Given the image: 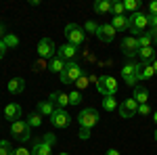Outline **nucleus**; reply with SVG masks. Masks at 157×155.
<instances>
[{"label": "nucleus", "mask_w": 157, "mask_h": 155, "mask_svg": "<svg viewBox=\"0 0 157 155\" xmlns=\"http://www.w3.org/2000/svg\"><path fill=\"white\" fill-rule=\"evenodd\" d=\"M140 63H134V61H128V63H124V67H121V78H124V82L130 84V86H136V82L140 80Z\"/></svg>", "instance_id": "obj_1"}, {"label": "nucleus", "mask_w": 157, "mask_h": 155, "mask_svg": "<svg viewBox=\"0 0 157 155\" xmlns=\"http://www.w3.org/2000/svg\"><path fill=\"white\" fill-rule=\"evenodd\" d=\"M82 76H84V69H82L75 61H69V63L65 65V72L61 73V82L63 84H75Z\"/></svg>", "instance_id": "obj_2"}, {"label": "nucleus", "mask_w": 157, "mask_h": 155, "mask_svg": "<svg viewBox=\"0 0 157 155\" xmlns=\"http://www.w3.org/2000/svg\"><path fill=\"white\" fill-rule=\"evenodd\" d=\"M11 134L17 138V141L25 143V141L32 138V126H29L25 119H17V122H13V124H11Z\"/></svg>", "instance_id": "obj_3"}, {"label": "nucleus", "mask_w": 157, "mask_h": 155, "mask_svg": "<svg viewBox=\"0 0 157 155\" xmlns=\"http://www.w3.org/2000/svg\"><path fill=\"white\" fill-rule=\"evenodd\" d=\"M78 124H80V128H88V130H92L94 126L98 124V111L92 107H86L80 111V115H78Z\"/></svg>", "instance_id": "obj_4"}, {"label": "nucleus", "mask_w": 157, "mask_h": 155, "mask_svg": "<svg viewBox=\"0 0 157 155\" xmlns=\"http://www.w3.org/2000/svg\"><path fill=\"white\" fill-rule=\"evenodd\" d=\"M65 38H67V42H69V44H73V46H80V44L86 40V32L80 27V25L67 23V25H65Z\"/></svg>", "instance_id": "obj_5"}, {"label": "nucleus", "mask_w": 157, "mask_h": 155, "mask_svg": "<svg viewBox=\"0 0 157 155\" xmlns=\"http://www.w3.org/2000/svg\"><path fill=\"white\" fill-rule=\"evenodd\" d=\"M97 88L103 96H115V92H117V80L113 76H101L97 82Z\"/></svg>", "instance_id": "obj_6"}, {"label": "nucleus", "mask_w": 157, "mask_h": 155, "mask_svg": "<svg viewBox=\"0 0 157 155\" xmlns=\"http://www.w3.org/2000/svg\"><path fill=\"white\" fill-rule=\"evenodd\" d=\"M120 48H121V52L126 55V57H136L138 55V50H140V46H138V38H134V36H126L124 40H121V44H120Z\"/></svg>", "instance_id": "obj_7"}, {"label": "nucleus", "mask_w": 157, "mask_h": 155, "mask_svg": "<svg viewBox=\"0 0 157 155\" xmlns=\"http://www.w3.org/2000/svg\"><path fill=\"white\" fill-rule=\"evenodd\" d=\"M147 25H149V15H145L143 11L134 13L132 17H130V29H132L134 34H143V29H145Z\"/></svg>", "instance_id": "obj_8"}, {"label": "nucleus", "mask_w": 157, "mask_h": 155, "mask_svg": "<svg viewBox=\"0 0 157 155\" xmlns=\"http://www.w3.org/2000/svg\"><path fill=\"white\" fill-rule=\"evenodd\" d=\"M50 124L55 126V128H67L69 124H71V115L65 111V109H55V113L50 115Z\"/></svg>", "instance_id": "obj_9"}, {"label": "nucleus", "mask_w": 157, "mask_h": 155, "mask_svg": "<svg viewBox=\"0 0 157 155\" xmlns=\"http://www.w3.org/2000/svg\"><path fill=\"white\" fill-rule=\"evenodd\" d=\"M120 118L128 119V118H134L136 113H138V103L134 101V99H126V101H121L120 103Z\"/></svg>", "instance_id": "obj_10"}, {"label": "nucleus", "mask_w": 157, "mask_h": 155, "mask_svg": "<svg viewBox=\"0 0 157 155\" xmlns=\"http://www.w3.org/2000/svg\"><path fill=\"white\" fill-rule=\"evenodd\" d=\"M117 34V29L113 27L111 23H103L98 25V32H97V38L103 42V44H109V42H113V38Z\"/></svg>", "instance_id": "obj_11"}, {"label": "nucleus", "mask_w": 157, "mask_h": 155, "mask_svg": "<svg viewBox=\"0 0 157 155\" xmlns=\"http://www.w3.org/2000/svg\"><path fill=\"white\" fill-rule=\"evenodd\" d=\"M55 42L50 40V38H42L40 42H38V55H40V59H44V57H52L55 55Z\"/></svg>", "instance_id": "obj_12"}, {"label": "nucleus", "mask_w": 157, "mask_h": 155, "mask_svg": "<svg viewBox=\"0 0 157 155\" xmlns=\"http://www.w3.org/2000/svg\"><path fill=\"white\" fill-rule=\"evenodd\" d=\"M57 55H59V57H61L63 61H67V63H69V61L75 59V55H78V46H73V44H69V42H67V44L59 46Z\"/></svg>", "instance_id": "obj_13"}, {"label": "nucleus", "mask_w": 157, "mask_h": 155, "mask_svg": "<svg viewBox=\"0 0 157 155\" xmlns=\"http://www.w3.org/2000/svg\"><path fill=\"white\" fill-rule=\"evenodd\" d=\"M21 115H23V111H21V107L17 105V103H11V105H6L4 107V118L9 119V122H17V119H21Z\"/></svg>", "instance_id": "obj_14"}, {"label": "nucleus", "mask_w": 157, "mask_h": 155, "mask_svg": "<svg viewBox=\"0 0 157 155\" xmlns=\"http://www.w3.org/2000/svg\"><path fill=\"white\" fill-rule=\"evenodd\" d=\"M48 101L55 103L59 109H65L69 105V95H67V92H52V95L48 96Z\"/></svg>", "instance_id": "obj_15"}, {"label": "nucleus", "mask_w": 157, "mask_h": 155, "mask_svg": "<svg viewBox=\"0 0 157 155\" xmlns=\"http://www.w3.org/2000/svg\"><path fill=\"white\" fill-rule=\"evenodd\" d=\"M6 90H9L11 95H21L25 90V80L23 78H13L11 82L6 84Z\"/></svg>", "instance_id": "obj_16"}, {"label": "nucleus", "mask_w": 157, "mask_h": 155, "mask_svg": "<svg viewBox=\"0 0 157 155\" xmlns=\"http://www.w3.org/2000/svg\"><path fill=\"white\" fill-rule=\"evenodd\" d=\"M32 155H52V147L44 141H36L32 147Z\"/></svg>", "instance_id": "obj_17"}, {"label": "nucleus", "mask_w": 157, "mask_h": 155, "mask_svg": "<svg viewBox=\"0 0 157 155\" xmlns=\"http://www.w3.org/2000/svg\"><path fill=\"white\" fill-rule=\"evenodd\" d=\"M138 57H140V63H143V65H151V63L157 59V57H155V50H153V46H149V48H140V50H138Z\"/></svg>", "instance_id": "obj_18"}, {"label": "nucleus", "mask_w": 157, "mask_h": 155, "mask_svg": "<svg viewBox=\"0 0 157 155\" xmlns=\"http://www.w3.org/2000/svg\"><path fill=\"white\" fill-rule=\"evenodd\" d=\"M132 99L138 105H145L147 101H149V90H147L145 86H138V84H136V86H134V96Z\"/></svg>", "instance_id": "obj_19"}, {"label": "nucleus", "mask_w": 157, "mask_h": 155, "mask_svg": "<svg viewBox=\"0 0 157 155\" xmlns=\"http://www.w3.org/2000/svg\"><path fill=\"white\" fill-rule=\"evenodd\" d=\"M65 65H67V61H63L59 55H57V57H52V61L48 63V69L52 73H59V76H61V73L65 72Z\"/></svg>", "instance_id": "obj_20"}, {"label": "nucleus", "mask_w": 157, "mask_h": 155, "mask_svg": "<svg viewBox=\"0 0 157 155\" xmlns=\"http://www.w3.org/2000/svg\"><path fill=\"white\" fill-rule=\"evenodd\" d=\"M111 11H113V2L111 0H97L94 2V13H98V15H107Z\"/></svg>", "instance_id": "obj_21"}, {"label": "nucleus", "mask_w": 157, "mask_h": 155, "mask_svg": "<svg viewBox=\"0 0 157 155\" xmlns=\"http://www.w3.org/2000/svg\"><path fill=\"white\" fill-rule=\"evenodd\" d=\"M55 109H57V105H55V103H50V101H40V103H38V113H40V115H52V113H55Z\"/></svg>", "instance_id": "obj_22"}, {"label": "nucleus", "mask_w": 157, "mask_h": 155, "mask_svg": "<svg viewBox=\"0 0 157 155\" xmlns=\"http://www.w3.org/2000/svg\"><path fill=\"white\" fill-rule=\"evenodd\" d=\"M111 25H113L115 29H128V27H130V17H126V15L113 17V19H111Z\"/></svg>", "instance_id": "obj_23"}, {"label": "nucleus", "mask_w": 157, "mask_h": 155, "mask_svg": "<svg viewBox=\"0 0 157 155\" xmlns=\"http://www.w3.org/2000/svg\"><path fill=\"white\" fill-rule=\"evenodd\" d=\"M103 109H105V111H115V109H117L115 96H103Z\"/></svg>", "instance_id": "obj_24"}, {"label": "nucleus", "mask_w": 157, "mask_h": 155, "mask_svg": "<svg viewBox=\"0 0 157 155\" xmlns=\"http://www.w3.org/2000/svg\"><path fill=\"white\" fill-rule=\"evenodd\" d=\"M25 122H27L32 128H38V126L42 124V115H40L38 111H34V113H29V115H27V119H25Z\"/></svg>", "instance_id": "obj_25"}, {"label": "nucleus", "mask_w": 157, "mask_h": 155, "mask_svg": "<svg viewBox=\"0 0 157 155\" xmlns=\"http://www.w3.org/2000/svg\"><path fill=\"white\" fill-rule=\"evenodd\" d=\"M2 42L6 44V48H17V46H19V38H17V36H13V34H4Z\"/></svg>", "instance_id": "obj_26"}, {"label": "nucleus", "mask_w": 157, "mask_h": 155, "mask_svg": "<svg viewBox=\"0 0 157 155\" xmlns=\"http://www.w3.org/2000/svg\"><path fill=\"white\" fill-rule=\"evenodd\" d=\"M69 95V105H80L82 103V95H80V90H71V92H67Z\"/></svg>", "instance_id": "obj_27"}, {"label": "nucleus", "mask_w": 157, "mask_h": 155, "mask_svg": "<svg viewBox=\"0 0 157 155\" xmlns=\"http://www.w3.org/2000/svg\"><path fill=\"white\" fill-rule=\"evenodd\" d=\"M155 76V69L151 67V65H143V69H140V80H149V78H153Z\"/></svg>", "instance_id": "obj_28"}, {"label": "nucleus", "mask_w": 157, "mask_h": 155, "mask_svg": "<svg viewBox=\"0 0 157 155\" xmlns=\"http://www.w3.org/2000/svg\"><path fill=\"white\" fill-rule=\"evenodd\" d=\"M153 44V38H151V34H143V36L138 38V46L140 48H149Z\"/></svg>", "instance_id": "obj_29"}, {"label": "nucleus", "mask_w": 157, "mask_h": 155, "mask_svg": "<svg viewBox=\"0 0 157 155\" xmlns=\"http://www.w3.org/2000/svg\"><path fill=\"white\" fill-rule=\"evenodd\" d=\"M138 6H140V4H138L136 0H124V9L130 11L132 15H134V13H138Z\"/></svg>", "instance_id": "obj_30"}, {"label": "nucleus", "mask_w": 157, "mask_h": 155, "mask_svg": "<svg viewBox=\"0 0 157 155\" xmlns=\"http://www.w3.org/2000/svg\"><path fill=\"white\" fill-rule=\"evenodd\" d=\"M13 149L11 147V143L9 141H0V155H13Z\"/></svg>", "instance_id": "obj_31"}, {"label": "nucleus", "mask_w": 157, "mask_h": 155, "mask_svg": "<svg viewBox=\"0 0 157 155\" xmlns=\"http://www.w3.org/2000/svg\"><path fill=\"white\" fill-rule=\"evenodd\" d=\"M84 32H86V34H97L98 25L94 23V21H86V23H84Z\"/></svg>", "instance_id": "obj_32"}, {"label": "nucleus", "mask_w": 157, "mask_h": 155, "mask_svg": "<svg viewBox=\"0 0 157 155\" xmlns=\"http://www.w3.org/2000/svg\"><path fill=\"white\" fill-rule=\"evenodd\" d=\"M113 15H115V17H120V15H124V13H126V9H124V2H113Z\"/></svg>", "instance_id": "obj_33"}, {"label": "nucleus", "mask_w": 157, "mask_h": 155, "mask_svg": "<svg viewBox=\"0 0 157 155\" xmlns=\"http://www.w3.org/2000/svg\"><path fill=\"white\" fill-rule=\"evenodd\" d=\"M88 82H90V80H88L86 76H82V78H80L78 82H75V86H78V90H82V88H86V86H88Z\"/></svg>", "instance_id": "obj_34"}, {"label": "nucleus", "mask_w": 157, "mask_h": 155, "mask_svg": "<svg viewBox=\"0 0 157 155\" xmlns=\"http://www.w3.org/2000/svg\"><path fill=\"white\" fill-rule=\"evenodd\" d=\"M42 141H44V143H48L50 147H52V145L57 143V136H55V134H50V132H48V134H44V138H42Z\"/></svg>", "instance_id": "obj_35"}, {"label": "nucleus", "mask_w": 157, "mask_h": 155, "mask_svg": "<svg viewBox=\"0 0 157 155\" xmlns=\"http://www.w3.org/2000/svg\"><path fill=\"white\" fill-rule=\"evenodd\" d=\"M13 155H32V149H25V147H19V149H15Z\"/></svg>", "instance_id": "obj_36"}, {"label": "nucleus", "mask_w": 157, "mask_h": 155, "mask_svg": "<svg viewBox=\"0 0 157 155\" xmlns=\"http://www.w3.org/2000/svg\"><path fill=\"white\" fill-rule=\"evenodd\" d=\"M138 113H140V115H149V113H151V107H149V105H138Z\"/></svg>", "instance_id": "obj_37"}, {"label": "nucleus", "mask_w": 157, "mask_h": 155, "mask_svg": "<svg viewBox=\"0 0 157 155\" xmlns=\"http://www.w3.org/2000/svg\"><path fill=\"white\" fill-rule=\"evenodd\" d=\"M149 15H151V17H155V15H157V0H153V2L149 4Z\"/></svg>", "instance_id": "obj_38"}, {"label": "nucleus", "mask_w": 157, "mask_h": 155, "mask_svg": "<svg viewBox=\"0 0 157 155\" xmlns=\"http://www.w3.org/2000/svg\"><path fill=\"white\" fill-rule=\"evenodd\" d=\"M42 69H46V63L40 59V61L36 63V65H34V72H42Z\"/></svg>", "instance_id": "obj_39"}, {"label": "nucleus", "mask_w": 157, "mask_h": 155, "mask_svg": "<svg viewBox=\"0 0 157 155\" xmlns=\"http://www.w3.org/2000/svg\"><path fill=\"white\" fill-rule=\"evenodd\" d=\"M88 136H90V130H88V128H80V138H82V141H86Z\"/></svg>", "instance_id": "obj_40"}, {"label": "nucleus", "mask_w": 157, "mask_h": 155, "mask_svg": "<svg viewBox=\"0 0 157 155\" xmlns=\"http://www.w3.org/2000/svg\"><path fill=\"white\" fill-rule=\"evenodd\" d=\"M4 55H6V44H4V42H2V38H0V59H2Z\"/></svg>", "instance_id": "obj_41"}, {"label": "nucleus", "mask_w": 157, "mask_h": 155, "mask_svg": "<svg viewBox=\"0 0 157 155\" xmlns=\"http://www.w3.org/2000/svg\"><path fill=\"white\" fill-rule=\"evenodd\" d=\"M149 25H151V27H157V15H155V17L149 15Z\"/></svg>", "instance_id": "obj_42"}, {"label": "nucleus", "mask_w": 157, "mask_h": 155, "mask_svg": "<svg viewBox=\"0 0 157 155\" xmlns=\"http://www.w3.org/2000/svg\"><path fill=\"white\" fill-rule=\"evenodd\" d=\"M151 38H153V42H157V27H151Z\"/></svg>", "instance_id": "obj_43"}, {"label": "nucleus", "mask_w": 157, "mask_h": 155, "mask_svg": "<svg viewBox=\"0 0 157 155\" xmlns=\"http://www.w3.org/2000/svg\"><path fill=\"white\" fill-rule=\"evenodd\" d=\"M107 155H120V151H117V149H109Z\"/></svg>", "instance_id": "obj_44"}, {"label": "nucleus", "mask_w": 157, "mask_h": 155, "mask_svg": "<svg viewBox=\"0 0 157 155\" xmlns=\"http://www.w3.org/2000/svg\"><path fill=\"white\" fill-rule=\"evenodd\" d=\"M151 67H153V69H155V73H157V59L153 61V63H151Z\"/></svg>", "instance_id": "obj_45"}, {"label": "nucleus", "mask_w": 157, "mask_h": 155, "mask_svg": "<svg viewBox=\"0 0 157 155\" xmlns=\"http://www.w3.org/2000/svg\"><path fill=\"white\" fill-rule=\"evenodd\" d=\"M153 122H155V124H157V111H155V113H153Z\"/></svg>", "instance_id": "obj_46"}, {"label": "nucleus", "mask_w": 157, "mask_h": 155, "mask_svg": "<svg viewBox=\"0 0 157 155\" xmlns=\"http://www.w3.org/2000/svg\"><path fill=\"white\" fill-rule=\"evenodd\" d=\"M59 155H69V153H59Z\"/></svg>", "instance_id": "obj_47"}, {"label": "nucleus", "mask_w": 157, "mask_h": 155, "mask_svg": "<svg viewBox=\"0 0 157 155\" xmlns=\"http://www.w3.org/2000/svg\"><path fill=\"white\" fill-rule=\"evenodd\" d=\"M155 141H157V130H155Z\"/></svg>", "instance_id": "obj_48"}]
</instances>
